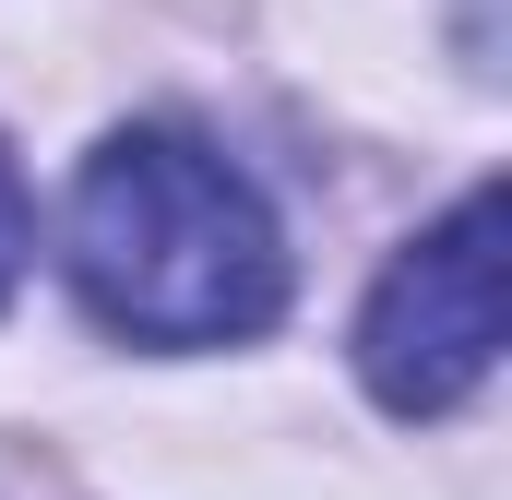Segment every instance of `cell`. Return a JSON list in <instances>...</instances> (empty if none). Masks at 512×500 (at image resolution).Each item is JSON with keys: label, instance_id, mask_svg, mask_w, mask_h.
Listing matches in <instances>:
<instances>
[{"label": "cell", "instance_id": "obj_2", "mask_svg": "<svg viewBox=\"0 0 512 500\" xmlns=\"http://www.w3.org/2000/svg\"><path fill=\"white\" fill-rule=\"evenodd\" d=\"M501 358V191H465L429 239L393 250V274L358 310V370L393 417L465 405Z\"/></svg>", "mask_w": 512, "mask_h": 500}, {"label": "cell", "instance_id": "obj_3", "mask_svg": "<svg viewBox=\"0 0 512 500\" xmlns=\"http://www.w3.org/2000/svg\"><path fill=\"white\" fill-rule=\"evenodd\" d=\"M24 250H36V215H24V179H12V155H0V298H12Z\"/></svg>", "mask_w": 512, "mask_h": 500}, {"label": "cell", "instance_id": "obj_1", "mask_svg": "<svg viewBox=\"0 0 512 500\" xmlns=\"http://www.w3.org/2000/svg\"><path fill=\"white\" fill-rule=\"evenodd\" d=\"M72 286L131 346H239L286 310V239L203 131L131 120L72 179Z\"/></svg>", "mask_w": 512, "mask_h": 500}]
</instances>
